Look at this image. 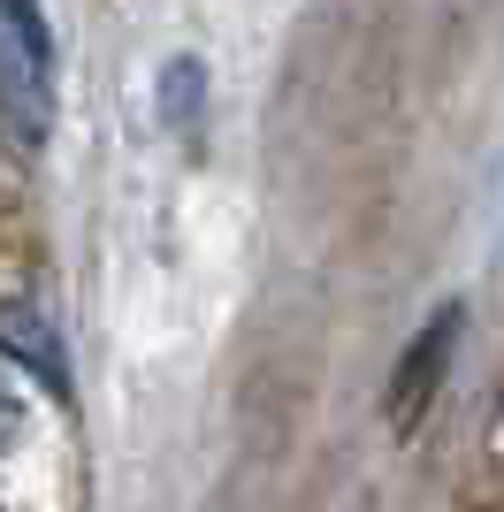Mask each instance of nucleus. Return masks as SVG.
<instances>
[{
  "mask_svg": "<svg viewBox=\"0 0 504 512\" xmlns=\"http://www.w3.org/2000/svg\"><path fill=\"white\" fill-rule=\"evenodd\" d=\"M459 306H443L428 329H420L413 344H405V360H398V375H390V390H382V413H390V428L398 436H413L420 428V413L436 406V390H443V375H451V344H459Z\"/></svg>",
  "mask_w": 504,
  "mask_h": 512,
  "instance_id": "f03ea898",
  "label": "nucleus"
},
{
  "mask_svg": "<svg viewBox=\"0 0 504 512\" xmlns=\"http://www.w3.org/2000/svg\"><path fill=\"white\" fill-rule=\"evenodd\" d=\"M54 130V31L39 0H0V138L39 153Z\"/></svg>",
  "mask_w": 504,
  "mask_h": 512,
  "instance_id": "f257e3e1",
  "label": "nucleus"
},
{
  "mask_svg": "<svg viewBox=\"0 0 504 512\" xmlns=\"http://www.w3.org/2000/svg\"><path fill=\"white\" fill-rule=\"evenodd\" d=\"M199 100H207V69L191 62V54H176V62L161 69V123L184 130L191 115H199Z\"/></svg>",
  "mask_w": 504,
  "mask_h": 512,
  "instance_id": "20e7f679",
  "label": "nucleus"
},
{
  "mask_svg": "<svg viewBox=\"0 0 504 512\" xmlns=\"http://www.w3.org/2000/svg\"><path fill=\"white\" fill-rule=\"evenodd\" d=\"M0 352L23 360L46 390H62V344H54V329H46L31 306H0Z\"/></svg>",
  "mask_w": 504,
  "mask_h": 512,
  "instance_id": "7ed1b4c3",
  "label": "nucleus"
},
{
  "mask_svg": "<svg viewBox=\"0 0 504 512\" xmlns=\"http://www.w3.org/2000/svg\"><path fill=\"white\" fill-rule=\"evenodd\" d=\"M16 436H23V406H16V398H0V451L16 444Z\"/></svg>",
  "mask_w": 504,
  "mask_h": 512,
  "instance_id": "39448f33",
  "label": "nucleus"
}]
</instances>
